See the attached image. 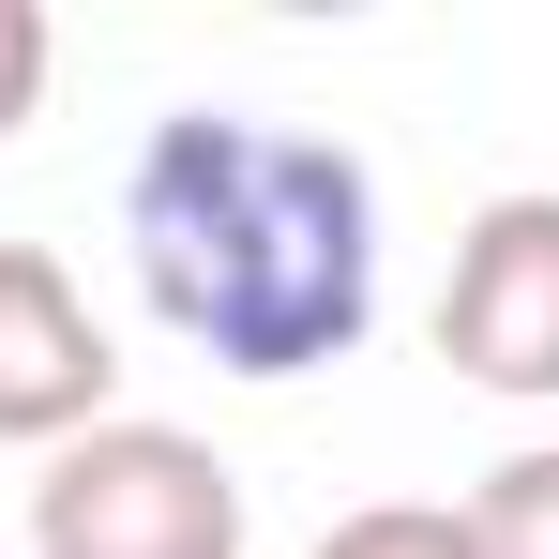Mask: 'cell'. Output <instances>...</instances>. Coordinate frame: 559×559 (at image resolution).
I'll use <instances>...</instances> for the list:
<instances>
[{
	"mask_svg": "<svg viewBox=\"0 0 559 559\" xmlns=\"http://www.w3.org/2000/svg\"><path fill=\"white\" fill-rule=\"evenodd\" d=\"M121 242L152 318L227 378H318L378 333V182L348 136L167 106L121 167Z\"/></svg>",
	"mask_w": 559,
	"mask_h": 559,
	"instance_id": "cell-1",
	"label": "cell"
},
{
	"mask_svg": "<svg viewBox=\"0 0 559 559\" xmlns=\"http://www.w3.org/2000/svg\"><path fill=\"white\" fill-rule=\"evenodd\" d=\"M31 559H242V468L182 424L106 408L31 484Z\"/></svg>",
	"mask_w": 559,
	"mask_h": 559,
	"instance_id": "cell-2",
	"label": "cell"
},
{
	"mask_svg": "<svg viewBox=\"0 0 559 559\" xmlns=\"http://www.w3.org/2000/svg\"><path fill=\"white\" fill-rule=\"evenodd\" d=\"M439 364L468 393H559V197H484L454 227V273H439Z\"/></svg>",
	"mask_w": 559,
	"mask_h": 559,
	"instance_id": "cell-3",
	"label": "cell"
},
{
	"mask_svg": "<svg viewBox=\"0 0 559 559\" xmlns=\"http://www.w3.org/2000/svg\"><path fill=\"white\" fill-rule=\"evenodd\" d=\"M106 393H121V348L76 302V273L46 242H0V439L15 454H61V439L106 424Z\"/></svg>",
	"mask_w": 559,
	"mask_h": 559,
	"instance_id": "cell-4",
	"label": "cell"
},
{
	"mask_svg": "<svg viewBox=\"0 0 559 559\" xmlns=\"http://www.w3.org/2000/svg\"><path fill=\"white\" fill-rule=\"evenodd\" d=\"M454 514H468V545H484V559H559V439L499 454V468L454 499Z\"/></svg>",
	"mask_w": 559,
	"mask_h": 559,
	"instance_id": "cell-5",
	"label": "cell"
},
{
	"mask_svg": "<svg viewBox=\"0 0 559 559\" xmlns=\"http://www.w3.org/2000/svg\"><path fill=\"white\" fill-rule=\"evenodd\" d=\"M318 559H484V545H468L454 499H364V514L318 530Z\"/></svg>",
	"mask_w": 559,
	"mask_h": 559,
	"instance_id": "cell-6",
	"label": "cell"
},
{
	"mask_svg": "<svg viewBox=\"0 0 559 559\" xmlns=\"http://www.w3.org/2000/svg\"><path fill=\"white\" fill-rule=\"evenodd\" d=\"M46 61H61V31H46L31 0H0V136H15V121L46 106Z\"/></svg>",
	"mask_w": 559,
	"mask_h": 559,
	"instance_id": "cell-7",
	"label": "cell"
}]
</instances>
